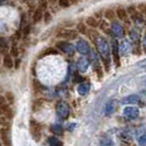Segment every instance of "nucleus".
I'll use <instances>...</instances> for the list:
<instances>
[{"instance_id": "f257e3e1", "label": "nucleus", "mask_w": 146, "mask_h": 146, "mask_svg": "<svg viewBox=\"0 0 146 146\" xmlns=\"http://www.w3.org/2000/svg\"><path fill=\"white\" fill-rule=\"evenodd\" d=\"M96 42H97L98 51L100 53V55L102 56V58L104 59V62L107 63V60L109 59V55H110L109 44L107 43V41H106L104 38H102V37H98Z\"/></svg>"}, {"instance_id": "f03ea898", "label": "nucleus", "mask_w": 146, "mask_h": 146, "mask_svg": "<svg viewBox=\"0 0 146 146\" xmlns=\"http://www.w3.org/2000/svg\"><path fill=\"white\" fill-rule=\"evenodd\" d=\"M123 114L127 119H136L139 114V110L136 107H125L123 110Z\"/></svg>"}, {"instance_id": "7ed1b4c3", "label": "nucleus", "mask_w": 146, "mask_h": 146, "mask_svg": "<svg viewBox=\"0 0 146 146\" xmlns=\"http://www.w3.org/2000/svg\"><path fill=\"white\" fill-rule=\"evenodd\" d=\"M111 30H112V33L115 35L117 37H123L125 35L124 29L121 24H119L117 22H113L112 25H111Z\"/></svg>"}, {"instance_id": "20e7f679", "label": "nucleus", "mask_w": 146, "mask_h": 146, "mask_svg": "<svg viewBox=\"0 0 146 146\" xmlns=\"http://www.w3.org/2000/svg\"><path fill=\"white\" fill-rule=\"evenodd\" d=\"M0 137H1V142L5 146H10V136H9V130L3 127L0 131Z\"/></svg>"}, {"instance_id": "39448f33", "label": "nucleus", "mask_w": 146, "mask_h": 146, "mask_svg": "<svg viewBox=\"0 0 146 146\" xmlns=\"http://www.w3.org/2000/svg\"><path fill=\"white\" fill-rule=\"evenodd\" d=\"M112 54H113V58L115 62V65H120V57H119V45L115 41L112 42Z\"/></svg>"}, {"instance_id": "423d86ee", "label": "nucleus", "mask_w": 146, "mask_h": 146, "mask_svg": "<svg viewBox=\"0 0 146 146\" xmlns=\"http://www.w3.org/2000/svg\"><path fill=\"white\" fill-rule=\"evenodd\" d=\"M59 36H63L64 38H67V40H73L77 36V32L74 31V30H64L63 32L59 33Z\"/></svg>"}, {"instance_id": "0eeeda50", "label": "nucleus", "mask_w": 146, "mask_h": 146, "mask_svg": "<svg viewBox=\"0 0 146 146\" xmlns=\"http://www.w3.org/2000/svg\"><path fill=\"white\" fill-rule=\"evenodd\" d=\"M139 101V97L136 95H131V96H127L126 98H124L122 100V103L123 104H135Z\"/></svg>"}, {"instance_id": "6e6552de", "label": "nucleus", "mask_w": 146, "mask_h": 146, "mask_svg": "<svg viewBox=\"0 0 146 146\" xmlns=\"http://www.w3.org/2000/svg\"><path fill=\"white\" fill-rule=\"evenodd\" d=\"M31 130H32L33 136L35 137V136H36L35 134H37V136H38V139H40V135H41V126H40V124H37L34 121H32V122H31Z\"/></svg>"}, {"instance_id": "1a4fd4ad", "label": "nucleus", "mask_w": 146, "mask_h": 146, "mask_svg": "<svg viewBox=\"0 0 146 146\" xmlns=\"http://www.w3.org/2000/svg\"><path fill=\"white\" fill-rule=\"evenodd\" d=\"M77 50L80 52L81 54H87L88 52H89V45H88L86 42H84V41H80L78 45H77Z\"/></svg>"}, {"instance_id": "9d476101", "label": "nucleus", "mask_w": 146, "mask_h": 146, "mask_svg": "<svg viewBox=\"0 0 146 146\" xmlns=\"http://www.w3.org/2000/svg\"><path fill=\"white\" fill-rule=\"evenodd\" d=\"M3 65L7 68H12L13 67V60H12V56L11 54H6L3 57Z\"/></svg>"}, {"instance_id": "9b49d317", "label": "nucleus", "mask_w": 146, "mask_h": 146, "mask_svg": "<svg viewBox=\"0 0 146 146\" xmlns=\"http://www.w3.org/2000/svg\"><path fill=\"white\" fill-rule=\"evenodd\" d=\"M120 50H121V52H123V54H125V55H126L129 52L131 51V44L129 43L127 41H123V42L121 43Z\"/></svg>"}, {"instance_id": "f8f14e48", "label": "nucleus", "mask_w": 146, "mask_h": 146, "mask_svg": "<svg viewBox=\"0 0 146 146\" xmlns=\"http://www.w3.org/2000/svg\"><path fill=\"white\" fill-rule=\"evenodd\" d=\"M42 17H43V12H42V10H41L40 8H37L36 10L34 11V13H33V22H34V23L38 22L41 19H42Z\"/></svg>"}, {"instance_id": "ddd939ff", "label": "nucleus", "mask_w": 146, "mask_h": 146, "mask_svg": "<svg viewBox=\"0 0 146 146\" xmlns=\"http://www.w3.org/2000/svg\"><path fill=\"white\" fill-rule=\"evenodd\" d=\"M86 23H87V25L91 27V28H96V27L99 25V21L96 19L95 17H89L87 19V21H86Z\"/></svg>"}, {"instance_id": "4468645a", "label": "nucleus", "mask_w": 146, "mask_h": 146, "mask_svg": "<svg viewBox=\"0 0 146 146\" xmlns=\"http://www.w3.org/2000/svg\"><path fill=\"white\" fill-rule=\"evenodd\" d=\"M117 15L120 20H125V18L127 17V12H126V10L123 9V8H117Z\"/></svg>"}, {"instance_id": "2eb2a0df", "label": "nucleus", "mask_w": 146, "mask_h": 146, "mask_svg": "<svg viewBox=\"0 0 146 146\" xmlns=\"http://www.w3.org/2000/svg\"><path fill=\"white\" fill-rule=\"evenodd\" d=\"M130 37H131V40L133 41V42H139V31H136V30H132L131 33H130Z\"/></svg>"}, {"instance_id": "dca6fc26", "label": "nucleus", "mask_w": 146, "mask_h": 146, "mask_svg": "<svg viewBox=\"0 0 146 146\" xmlns=\"http://www.w3.org/2000/svg\"><path fill=\"white\" fill-rule=\"evenodd\" d=\"M78 67H79V69L80 70H86L88 67V60H86V59H80L79 60V63H78Z\"/></svg>"}, {"instance_id": "f3484780", "label": "nucleus", "mask_w": 146, "mask_h": 146, "mask_svg": "<svg viewBox=\"0 0 146 146\" xmlns=\"http://www.w3.org/2000/svg\"><path fill=\"white\" fill-rule=\"evenodd\" d=\"M88 89H89L88 85H80V87L78 88V91H79V94H81V95H85V94L88 92Z\"/></svg>"}, {"instance_id": "a211bd4d", "label": "nucleus", "mask_w": 146, "mask_h": 146, "mask_svg": "<svg viewBox=\"0 0 146 146\" xmlns=\"http://www.w3.org/2000/svg\"><path fill=\"white\" fill-rule=\"evenodd\" d=\"M137 142H139V144L141 146H146V134H143V135H141L137 139Z\"/></svg>"}, {"instance_id": "6ab92c4d", "label": "nucleus", "mask_w": 146, "mask_h": 146, "mask_svg": "<svg viewBox=\"0 0 146 146\" xmlns=\"http://www.w3.org/2000/svg\"><path fill=\"white\" fill-rule=\"evenodd\" d=\"M106 18L109 19V20H112V19L114 18L113 11H112V10H107V11H106Z\"/></svg>"}, {"instance_id": "aec40b11", "label": "nucleus", "mask_w": 146, "mask_h": 146, "mask_svg": "<svg viewBox=\"0 0 146 146\" xmlns=\"http://www.w3.org/2000/svg\"><path fill=\"white\" fill-rule=\"evenodd\" d=\"M6 96H7V100L9 101V102L12 103L13 101H15V97H13V94H12V92H7Z\"/></svg>"}, {"instance_id": "412c9836", "label": "nucleus", "mask_w": 146, "mask_h": 146, "mask_svg": "<svg viewBox=\"0 0 146 146\" xmlns=\"http://www.w3.org/2000/svg\"><path fill=\"white\" fill-rule=\"evenodd\" d=\"M40 9L43 10V9H46L47 8V2L46 1H40Z\"/></svg>"}, {"instance_id": "4be33fe9", "label": "nucleus", "mask_w": 146, "mask_h": 146, "mask_svg": "<svg viewBox=\"0 0 146 146\" xmlns=\"http://www.w3.org/2000/svg\"><path fill=\"white\" fill-rule=\"evenodd\" d=\"M78 30L80 31L81 33H86L87 31H86V27L82 24V23H80V24H78Z\"/></svg>"}, {"instance_id": "5701e85b", "label": "nucleus", "mask_w": 146, "mask_h": 146, "mask_svg": "<svg viewBox=\"0 0 146 146\" xmlns=\"http://www.w3.org/2000/svg\"><path fill=\"white\" fill-rule=\"evenodd\" d=\"M11 56H18V50H17L15 46H13L12 50H11Z\"/></svg>"}, {"instance_id": "b1692460", "label": "nucleus", "mask_w": 146, "mask_h": 146, "mask_svg": "<svg viewBox=\"0 0 146 146\" xmlns=\"http://www.w3.org/2000/svg\"><path fill=\"white\" fill-rule=\"evenodd\" d=\"M30 30H31V27H30V25H27L25 29L23 30V34H24V35H28L30 33Z\"/></svg>"}, {"instance_id": "393cba45", "label": "nucleus", "mask_w": 146, "mask_h": 146, "mask_svg": "<svg viewBox=\"0 0 146 146\" xmlns=\"http://www.w3.org/2000/svg\"><path fill=\"white\" fill-rule=\"evenodd\" d=\"M69 1H59V5L62 6V7H68L69 6Z\"/></svg>"}, {"instance_id": "a878e982", "label": "nucleus", "mask_w": 146, "mask_h": 146, "mask_svg": "<svg viewBox=\"0 0 146 146\" xmlns=\"http://www.w3.org/2000/svg\"><path fill=\"white\" fill-rule=\"evenodd\" d=\"M5 102H6V98L2 97V96H0V108H1L2 106H5Z\"/></svg>"}, {"instance_id": "bb28decb", "label": "nucleus", "mask_w": 146, "mask_h": 146, "mask_svg": "<svg viewBox=\"0 0 146 146\" xmlns=\"http://www.w3.org/2000/svg\"><path fill=\"white\" fill-rule=\"evenodd\" d=\"M44 17H45V22H48L51 20V15H50V12H45Z\"/></svg>"}, {"instance_id": "cd10ccee", "label": "nucleus", "mask_w": 146, "mask_h": 146, "mask_svg": "<svg viewBox=\"0 0 146 146\" xmlns=\"http://www.w3.org/2000/svg\"><path fill=\"white\" fill-rule=\"evenodd\" d=\"M143 48H144V52L146 53V34L144 36V40H143Z\"/></svg>"}, {"instance_id": "c85d7f7f", "label": "nucleus", "mask_w": 146, "mask_h": 146, "mask_svg": "<svg viewBox=\"0 0 146 146\" xmlns=\"http://www.w3.org/2000/svg\"><path fill=\"white\" fill-rule=\"evenodd\" d=\"M109 110H110V114H112L113 113V106L111 104V106H108V111L107 112H109Z\"/></svg>"}, {"instance_id": "c756f323", "label": "nucleus", "mask_w": 146, "mask_h": 146, "mask_svg": "<svg viewBox=\"0 0 146 146\" xmlns=\"http://www.w3.org/2000/svg\"><path fill=\"white\" fill-rule=\"evenodd\" d=\"M20 65V59H17V64H15V68H18Z\"/></svg>"}]
</instances>
